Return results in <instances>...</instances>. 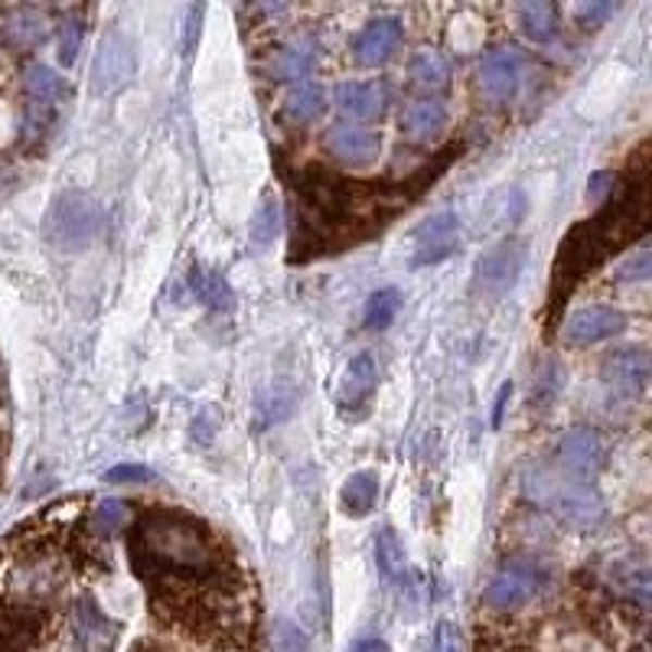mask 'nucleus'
<instances>
[{
	"mask_svg": "<svg viewBox=\"0 0 652 652\" xmlns=\"http://www.w3.org/2000/svg\"><path fill=\"white\" fill-rule=\"evenodd\" d=\"M137 72V49L134 39L121 29H108L98 42V52L91 59V91L95 95H114L124 88Z\"/></svg>",
	"mask_w": 652,
	"mask_h": 652,
	"instance_id": "0eeeda50",
	"label": "nucleus"
},
{
	"mask_svg": "<svg viewBox=\"0 0 652 652\" xmlns=\"http://www.w3.org/2000/svg\"><path fill=\"white\" fill-rule=\"evenodd\" d=\"M23 91H26L29 104L56 108V101L62 98V78H59L49 65L33 62V65H26V72H23Z\"/></svg>",
	"mask_w": 652,
	"mask_h": 652,
	"instance_id": "b1692460",
	"label": "nucleus"
},
{
	"mask_svg": "<svg viewBox=\"0 0 652 652\" xmlns=\"http://www.w3.org/2000/svg\"><path fill=\"white\" fill-rule=\"evenodd\" d=\"M434 652H464V640L454 624H441L434 637Z\"/></svg>",
	"mask_w": 652,
	"mask_h": 652,
	"instance_id": "4c0bfd02",
	"label": "nucleus"
},
{
	"mask_svg": "<svg viewBox=\"0 0 652 652\" xmlns=\"http://www.w3.org/2000/svg\"><path fill=\"white\" fill-rule=\"evenodd\" d=\"M611 13H614V3H581V7H575V20H578L585 29L601 26Z\"/></svg>",
	"mask_w": 652,
	"mask_h": 652,
	"instance_id": "72a5a7b5",
	"label": "nucleus"
},
{
	"mask_svg": "<svg viewBox=\"0 0 652 652\" xmlns=\"http://www.w3.org/2000/svg\"><path fill=\"white\" fill-rule=\"evenodd\" d=\"M650 258V248H640V255H633V258H627V265H620V278H627V281H643L652 268Z\"/></svg>",
	"mask_w": 652,
	"mask_h": 652,
	"instance_id": "c9c22d12",
	"label": "nucleus"
},
{
	"mask_svg": "<svg viewBox=\"0 0 652 652\" xmlns=\"http://www.w3.org/2000/svg\"><path fill=\"white\" fill-rule=\"evenodd\" d=\"M78 46H82V23L72 20V23L62 26V39H59V62H62V65H72Z\"/></svg>",
	"mask_w": 652,
	"mask_h": 652,
	"instance_id": "473e14b6",
	"label": "nucleus"
},
{
	"mask_svg": "<svg viewBox=\"0 0 652 652\" xmlns=\"http://www.w3.org/2000/svg\"><path fill=\"white\" fill-rule=\"evenodd\" d=\"M519 69H522V59L516 49H490L483 59H480V88H483V98L490 104H503L513 98L516 85H519Z\"/></svg>",
	"mask_w": 652,
	"mask_h": 652,
	"instance_id": "4468645a",
	"label": "nucleus"
},
{
	"mask_svg": "<svg viewBox=\"0 0 652 652\" xmlns=\"http://www.w3.org/2000/svg\"><path fill=\"white\" fill-rule=\"evenodd\" d=\"M604 379L617 395L643 398L650 389V353L643 346H627L611 353L604 362Z\"/></svg>",
	"mask_w": 652,
	"mask_h": 652,
	"instance_id": "ddd939ff",
	"label": "nucleus"
},
{
	"mask_svg": "<svg viewBox=\"0 0 652 652\" xmlns=\"http://www.w3.org/2000/svg\"><path fill=\"white\" fill-rule=\"evenodd\" d=\"M379 385V366L372 359V353H359L349 359L346 372L340 376V385H336V402L346 408V411H356L366 405V398L376 392Z\"/></svg>",
	"mask_w": 652,
	"mask_h": 652,
	"instance_id": "f3484780",
	"label": "nucleus"
},
{
	"mask_svg": "<svg viewBox=\"0 0 652 652\" xmlns=\"http://www.w3.org/2000/svg\"><path fill=\"white\" fill-rule=\"evenodd\" d=\"M405 39V26L402 20L395 16H382V20H372L353 42V52H356V62L362 65H382L385 59H392V52L402 46Z\"/></svg>",
	"mask_w": 652,
	"mask_h": 652,
	"instance_id": "dca6fc26",
	"label": "nucleus"
},
{
	"mask_svg": "<svg viewBox=\"0 0 652 652\" xmlns=\"http://www.w3.org/2000/svg\"><path fill=\"white\" fill-rule=\"evenodd\" d=\"M131 522V509L124 506V503H118V500H101L98 506H95V513L88 516V529H91V536H98V539H114L124 526Z\"/></svg>",
	"mask_w": 652,
	"mask_h": 652,
	"instance_id": "c85d7f7f",
	"label": "nucleus"
},
{
	"mask_svg": "<svg viewBox=\"0 0 652 652\" xmlns=\"http://www.w3.org/2000/svg\"><path fill=\"white\" fill-rule=\"evenodd\" d=\"M562 330H565L568 343L591 346V343H601V340H611V336L624 333L627 330V313L594 304V307H581V310L568 313Z\"/></svg>",
	"mask_w": 652,
	"mask_h": 652,
	"instance_id": "f8f14e48",
	"label": "nucleus"
},
{
	"mask_svg": "<svg viewBox=\"0 0 652 652\" xmlns=\"http://www.w3.org/2000/svg\"><path fill=\"white\" fill-rule=\"evenodd\" d=\"M291 395L281 389H271L265 395H258V428H271L278 421H284L291 415Z\"/></svg>",
	"mask_w": 652,
	"mask_h": 652,
	"instance_id": "2f4dec72",
	"label": "nucleus"
},
{
	"mask_svg": "<svg viewBox=\"0 0 652 652\" xmlns=\"http://www.w3.org/2000/svg\"><path fill=\"white\" fill-rule=\"evenodd\" d=\"M519 26L532 42H549L558 33V13L549 0H529L519 7Z\"/></svg>",
	"mask_w": 652,
	"mask_h": 652,
	"instance_id": "a878e982",
	"label": "nucleus"
},
{
	"mask_svg": "<svg viewBox=\"0 0 652 652\" xmlns=\"http://www.w3.org/2000/svg\"><path fill=\"white\" fill-rule=\"evenodd\" d=\"M336 104L356 121H372L385 111V91L376 82H346L336 88Z\"/></svg>",
	"mask_w": 652,
	"mask_h": 652,
	"instance_id": "a211bd4d",
	"label": "nucleus"
},
{
	"mask_svg": "<svg viewBox=\"0 0 652 652\" xmlns=\"http://www.w3.org/2000/svg\"><path fill=\"white\" fill-rule=\"evenodd\" d=\"M199 20H202V7L196 3V7H189V20H186V42H183V49H186V52L196 46V36H199Z\"/></svg>",
	"mask_w": 652,
	"mask_h": 652,
	"instance_id": "ea45409f",
	"label": "nucleus"
},
{
	"mask_svg": "<svg viewBox=\"0 0 652 652\" xmlns=\"http://www.w3.org/2000/svg\"><path fill=\"white\" fill-rule=\"evenodd\" d=\"M327 111V88L313 78H304L294 85L291 98H287V114L300 124H310L317 121L320 114Z\"/></svg>",
	"mask_w": 652,
	"mask_h": 652,
	"instance_id": "bb28decb",
	"label": "nucleus"
},
{
	"mask_svg": "<svg viewBox=\"0 0 652 652\" xmlns=\"http://www.w3.org/2000/svg\"><path fill=\"white\" fill-rule=\"evenodd\" d=\"M650 225V202H647V173H640L630 189L604 206L594 219L575 225L568 238L558 248L555 265V297L552 310H558L568 297V291L598 265H604L611 255H617L624 245H630L637 235H643Z\"/></svg>",
	"mask_w": 652,
	"mask_h": 652,
	"instance_id": "7ed1b4c3",
	"label": "nucleus"
},
{
	"mask_svg": "<svg viewBox=\"0 0 652 652\" xmlns=\"http://www.w3.org/2000/svg\"><path fill=\"white\" fill-rule=\"evenodd\" d=\"M376 562H379V571H382V581L398 588L408 581V562H405V552H402V542L392 529H382L376 536Z\"/></svg>",
	"mask_w": 652,
	"mask_h": 652,
	"instance_id": "5701e85b",
	"label": "nucleus"
},
{
	"mask_svg": "<svg viewBox=\"0 0 652 652\" xmlns=\"http://www.w3.org/2000/svg\"><path fill=\"white\" fill-rule=\"evenodd\" d=\"M313 42H294V46H287L284 52H278L274 56V62H271V75L278 78V82H300V78H307V72H310V65H313Z\"/></svg>",
	"mask_w": 652,
	"mask_h": 652,
	"instance_id": "cd10ccee",
	"label": "nucleus"
},
{
	"mask_svg": "<svg viewBox=\"0 0 652 652\" xmlns=\"http://www.w3.org/2000/svg\"><path fill=\"white\" fill-rule=\"evenodd\" d=\"M278 652H307V637L294 624L278 627Z\"/></svg>",
	"mask_w": 652,
	"mask_h": 652,
	"instance_id": "e433bc0d",
	"label": "nucleus"
},
{
	"mask_svg": "<svg viewBox=\"0 0 652 652\" xmlns=\"http://www.w3.org/2000/svg\"><path fill=\"white\" fill-rule=\"evenodd\" d=\"M604 457H607V447H604V438L591 428H575L565 434L562 447H558V464L555 470L575 483H588L594 487V477L601 473L604 467Z\"/></svg>",
	"mask_w": 652,
	"mask_h": 652,
	"instance_id": "6e6552de",
	"label": "nucleus"
},
{
	"mask_svg": "<svg viewBox=\"0 0 652 652\" xmlns=\"http://www.w3.org/2000/svg\"><path fill=\"white\" fill-rule=\"evenodd\" d=\"M323 147L330 157L349 167H366L382 153V134L369 127H353V124H336L327 131Z\"/></svg>",
	"mask_w": 652,
	"mask_h": 652,
	"instance_id": "2eb2a0df",
	"label": "nucleus"
},
{
	"mask_svg": "<svg viewBox=\"0 0 652 652\" xmlns=\"http://www.w3.org/2000/svg\"><path fill=\"white\" fill-rule=\"evenodd\" d=\"M447 124V104L444 101H411L405 111H402V131L415 140H431L444 131Z\"/></svg>",
	"mask_w": 652,
	"mask_h": 652,
	"instance_id": "aec40b11",
	"label": "nucleus"
},
{
	"mask_svg": "<svg viewBox=\"0 0 652 652\" xmlns=\"http://www.w3.org/2000/svg\"><path fill=\"white\" fill-rule=\"evenodd\" d=\"M134 652H170V650H163V647H157V643H140Z\"/></svg>",
	"mask_w": 652,
	"mask_h": 652,
	"instance_id": "37998d69",
	"label": "nucleus"
},
{
	"mask_svg": "<svg viewBox=\"0 0 652 652\" xmlns=\"http://www.w3.org/2000/svg\"><path fill=\"white\" fill-rule=\"evenodd\" d=\"M398 310H402V294L395 287H382V291L369 294L366 317H362L366 330H385V327H392V320L398 317Z\"/></svg>",
	"mask_w": 652,
	"mask_h": 652,
	"instance_id": "c756f323",
	"label": "nucleus"
},
{
	"mask_svg": "<svg viewBox=\"0 0 652 652\" xmlns=\"http://www.w3.org/2000/svg\"><path fill=\"white\" fill-rule=\"evenodd\" d=\"M526 265V245L519 238H506L493 245L477 265V284L487 297H503L516 287Z\"/></svg>",
	"mask_w": 652,
	"mask_h": 652,
	"instance_id": "1a4fd4ad",
	"label": "nucleus"
},
{
	"mask_svg": "<svg viewBox=\"0 0 652 652\" xmlns=\"http://www.w3.org/2000/svg\"><path fill=\"white\" fill-rule=\"evenodd\" d=\"M281 235V206L274 196H265L261 206L255 209V219H251V238L258 245H268Z\"/></svg>",
	"mask_w": 652,
	"mask_h": 652,
	"instance_id": "7c9ffc66",
	"label": "nucleus"
},
{
	"mask_svg": "<svg viewBox=\"0 0 652 652\" xmlns=\"http://www.w3.org/2000/svg\"><path fill=\"white\" fill-rule=\"evenodd\" d=\"M127 558L163 620L206 643L238 647L248 630L242 571L202 519L180 509L144 513L131 526Z\"/></svg>",
	"mask_w": 652,
	"mask_h": 652,
	"instance_id": "f257e3e1",
	"label": "nucleus"
},
{
	"mask_svg": "<svg viewBox=\"0 0 652 652\" xmlns=\"http://www.w3.org/2000/svg\"><path fill=\"white\" fill-rule=\"evenodd\" d=\"M376 500H379V480H376V473L359 470V473H353V477L343 483L340 506H343L349 516H369V513L376 509Z\"/></svg>",
	"mask_w": 652,
	"mask_h": 652,
	"instance_id": "393cba45",
	"label": "nucleus"
},
{
	"mask_svg": "<svg viewBox=\"0 0 652 652\" xmlns=\"http://www.w3.org/2000/svg\"><path fill=\"white\" fill-rule=\"evenodd\" d=\"M408 78L415 88L438 91L451 82V62L438 49H418L408 62Z\"/></svg>",
	"mask_w": 652,
	"mask_h": 652,
	"instance_id": "4be33fe9",
	"label": "nucleus"
},
{
	"mask_svg": "<svg viewBox=\"0 0 652 652\" xmlns=\"http://www.w3.org/2000/svg\"><path fill=\"white\" fill-rule=\"evenodd\" d=\"M526 493H529L532 503L545 506L552 516H558L568 526H578V529H591L604 516L598 490L588 487V483H575V480L562 477L555 467L552 470H532L526 477Z\"/></svg>",
	"mask_w": 652,
	"mask_h": 652,
	"instance_id": "20e7f679",
	"label": "nucleus"
},
{
	"mask_svg": "<svg viewBox=\"0 0 652 652\" xmlns=\"http://www.w3.org/2000/svg\"><path fill=\"white\" fill-rule=\"evenodd\" d=\"M101 229V206L78 189H65L49 202V212L42 219V235L49 245L62 251H78L95 242Z\"/></svg>",
	"mask_w": 652,
	"mask_h": 652,
	"instance_id": "39448f33",
	"label": "nucleus"
},
{
	"mask_svg": "<svg viewBox=\"0 0 652 652\" xmlns=\"http://www.w3.org/2000/svg\"><path fill=\"white\" fill-rule=\"evenodd\" d=\"M545 585H549V571H545L539 562H532V558H516V562H506V565L493 575V581H490L483 601H487L493 611H516V607L529 604L536 594H542Z\"/></svg>",
	"mask_w": 652,
	"mask_h": 652,
	"instance_id": "423d86ee",
	"label": "nucleus"
},
{
	"mask_svg": "<svg viewBox=\"0 0 652 652\" xmlns=\"http://www.w3.org/2000/svg\"><path fill=\"white\" fill-rule=\"evenodd\" d=\"M438 170L411 176L405 183H362L340 173L307 167L294 176L297 193V225H294V258H313L336 248H349L405 212L415 193L428 189Z\"/></svg>",
	"mask_w": 652,
	"mask_h": 652,
	"instance_id": "f03ea898",
	"label": "nucleus"
},
{
	"mask_svg": "<svg viewBox=\"0 0 652 652\" xmlns=\"http://www.w3.org/2000/svg\"><path fill=\"white\" fill-rule=\"evenodd\" d=\"M460 242V219L457 212H434L431 219H425L415 232V248H411V265L415 268H428V265H441L444 258L454 255Z\"/></svg>",
	"mask_w": 652,
	"mask_h": 652,
	"instance_id": "9d476101",
	"label": "nucleus"
},
{
	"mask_svg": "<svg viewBox=\"0 0 652 652\" xmlns=\"http://www.w3.org/2000/svg\"><path fill=\"white\" fill-rule=\"evenodd\" d=\"M69 637L75 652H111L118 643V627L98 611L91 598H78L69 617Z\"/></svg>",
	"mask_w": 652,
	"mask_h": 652,
	"instance_id": "9b49d317",
	"label": "nucleus"
},
{
	"mask_svg": "<svg viewBox=\"0 0 652 652\" xmlns=\"http://www.w3.org/2000/svg\"><path fill=\"white\" fill-rule=\"evenodd\" d=\"M189 291H193V297H196L206 310H212V313H232V310H235V294H232V287H229L225 278H222L219 271H212V268L196 265V268L189 271Z\"/></svg>",
	"mask_w": 652,
	"mask_h": 652,
	"instance_id": "6ab92c4d",
	"label": "nucleus"
},
{
	"mask_svg": "<svg viewBox=\"0 0 652 652\" xmlns=\"http://www.w3.org/2000/svg\"><path fill=\"white\" fill-rule=\"evenodd\" d=\"M349 652H389V647L382 640H359Z\"/></svg>",
	"mask_w": 652,
	"mask_h": 652,
	"instance_id": "79ce46f5",
	"label": "nucleus"
},
{
	"mask_svg": "<svg viewBox=\"0 0 652 652\" xmlns=\"http://www.w3.org/2000/svg\"><path fill=\"white\" fill-rule=\"evenodd\" d=\"M46 16H39L36 10H16L0 23V39L13 49H36L46 39Z\"/></svg>",
	"mask_w": 652,
	"mask_h": 652,
	"instance_id": "412c9836",
	"label": "nucleus"
},
{
	"mask_svg": "<svg viewBox=\"0 0 652 652\" xmlns=\"http://www.w3.org/2000/svg\"><path fill=\"white\" fill-rule=\"evenodd\" d=\"M509 395H513V385L506 382V385H503V392H500V402H496V408H493V425H496V428L503 425V411H506V402H509Z\"/></svg>",
	"mask_w": 652,
	"mask_h": 652,
	"instance_id": "a19ab883",
	"label": "nucleus"
},
{
	"mask_svg": "<svg viewBox=\"0 0 652 652\" xmlns=\"http://www.w3.org/2000/svg\"><path fill=\"white\" fill-rule=\"evenodd\" d=\"M617 180V173H611V170H604V173H594L591 176V186H588V199L591 202H598V199H607L611 193H614V183Z\"/></svg>",
	"mask_w": 652,
	"mask_h": 652,
	"instance_id": "58836bf2",
	"label": "nucleus"
},
{
	"mask_svg": "<svg viewBox=\"0 0 652 652\" xmlns=\"http://www.w3.org/2000/svg\"><path fill=\"white\" fill-rule=\"evenodd\" d=\"M150 477L153 473L147 467H140V464H121V467H114V470L104 473L108 483H147Z\"/></svg>",
	"mask_w": 652,
	"mask_h": 652,
	"instance_id": "f704fd0d",
	"label": "nucleus"
}]
</instances>
